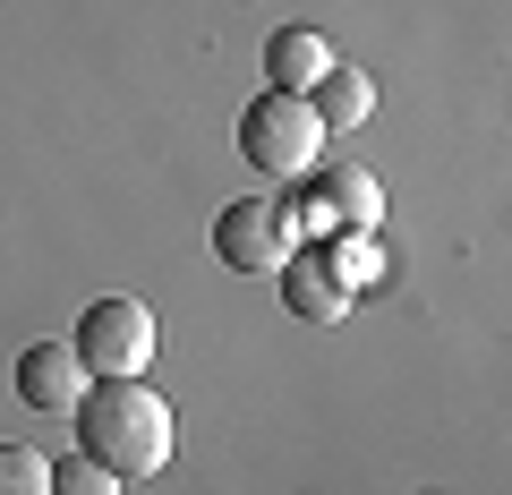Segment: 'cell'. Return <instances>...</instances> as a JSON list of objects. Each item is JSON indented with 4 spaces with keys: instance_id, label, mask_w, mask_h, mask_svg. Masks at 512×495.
<instances>
[{
    "instance_id": "cell-1",
    "label": "cell",
    "mask_w": 512,
    "mask_h": 495,
    "mask_svg": "<svg viewBox=\"0 0 512 495\" xmlns=\"http://www.w3.org/2000/svg\"><path fill=\"white\" fill-rule=\"evenodd\" d=\"M69 419H77V453L103 461L111 478H154L171 461V402L137 376H94Z\"/></svg>"
},
{
    "instance_id": "cell-2",
    "label": "cell",
    "mask_w": 512,
    "mask_h": 495,
    "mask_svg": "<svg viewBox=\"0 0 512 495\" xmlns=\"http://www.w3.org/2000/svg\"><path fill=\"white\" fill-rule=\"evenodd\" d=\"M239 154H248V171H265V180H308L316 154H325V120L308 111V94L265 86L239 111Z\"/></svg>"
},
{
    "instance_id": "cell-3",
    "label": "cell",
    "mask_w": 512,
    "mask_h": 495,
    "mask_svg": "<svg viewBox=\"0 0 512 495\" xmlns=\"http://www.w3.org/2000/svg\"><path fill=\"white\" fill-rule=\"evenodd\" d=\"M299 248V222L282 197H239L214 214V257L231 265V274H282Z\"/></svg>"
},
{
    "instance_id": "cell-4",
    "label": "cell",
    "mask_w": 512,
    "mask_h": 495,
    "mask_svg": "<svg viewBox=\"0 0 512 495\" xmlns=\"http://www.w3.org/2000/svg\"><path fill=\"white\" fill-rule=\"evenodd\" d=\"M69 350L86 359V376H146L154 367V308L146 299H94L77 316Z\"/></svg>"
},
{
    "instance_id": "cell-5",
    "label": "cell",
    "mask_w": 512,
    "mask_h": 495,
    "mask_svg": "<svg viewBox=\"0 0 512 495\" xmlns=\"http://www.w3.org/2000/svg\"><path fill=\"white\" fill-rule=\"evenodd\" d=\"M86 393V359L69 342H26L18 350V402L26 410H77Z\"/></svg>"
},
{
    "instance_id": "cell-6",
    "label": "cell",
    "mask_w": 512,
    "mask_h": 495,
    "mask_svg": "<svg viewBox=\"0 0 512 495\" xmlns=\"http://www.w3.org/2000/svg\"><path fill=\"white\" fill-rule=\"evenodd\" d=\"M282 299H291V316H308V325H342V316H350L342 274H333L316 248H291V265H282Z\"/></svg>"
},
{
    "instance_id": "cell-7",
    "label": "cell",
    "mask_w": 512,
    "mask_h": 495,
    "mask_svg": "<svg viewBox=\"0 0 512 495\" xmlns=\"http://www.w3.org/2000/svg\"><path fill=\"white\" fill-rule=\"evenodd\" d=\"M325 69H333V43L316 35V26H282V35L265 43V77H274V94H308Z\"/></svg>"
},
{
    "instance_id": "cell-8",
    "label": "cell",
    "mask_w": 512,
    "mask_h": 495,
    "mask_svg": "<svg viewBox=\"0 0 512 495\" xmlns=\"http://www.w3.org/2000/svg\"><path fill=\"white\" fill-rule=\"evenodd\" d=\"M376 214H384L376 171H333V180L316 188V222H325V231H376Z\"/></svg>"
},
{
    "instance_id": "cell-9",
    "label": "cell",
    "mask_w": 512,
    "mask_h": 495,
    "mask_svg": "<svg viewBox=\"0 0 512 495\" xmlns=\"http://www.w3.org/2000/svg\"><path fill=\"white\" fill-rule=\"evenodd\" d=\"M308 111L325 120V129H359L367 111H376V86H367V69H342V60H333V69L308 86Z\"/></svg>"
},
{
    "instance_id": "cell-10",
    "label": "cell",
    "mask_w": 512,
    "mask_h": 495,
    "mask_svg": "<svg viewBox=\"0 0 512 495\" xmlns=\"http://www.w3.org/2000/svg\"><path fill=\"white\" fill-rule=\"evenodd\" d=\"M316 257L342 274V291H359V282H376L384 274V257H376V231H325V248Z\"/></svg>"
},
{
    "instance_id": "cell-11",
    "label": "cell",
    "mask_w": 512,
    "mask_h": 495,
    "mask_svg": "<svg viewBox=\"0 0 512 495\" xmlns=\"http://www.w3.org/2000/svg\"><path fill=\"white\" fill-rule=\"evenodd\" d=\"M0 495H52V461L35 444H0Z\"/></svg>"
},
{
    "instance_id": "cell-12",
    "label": "cell",
    "mask_w": 512,
    "mask_h": 495,
    "mask_svg": "<svg viewBox=\"0 0 512 495\" xmlns=\"http://www.w3.org/2000/svg\"><path fill=\"white\" fill-rule=\"evenodd\" d=\"M52 495H120V478H111L103 461L69 453V461H52Z\"/></svg>"
}]
</instances>
